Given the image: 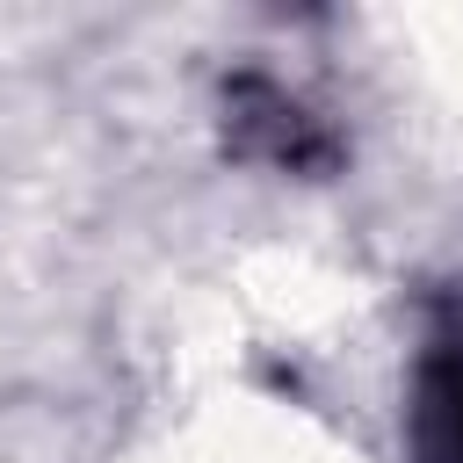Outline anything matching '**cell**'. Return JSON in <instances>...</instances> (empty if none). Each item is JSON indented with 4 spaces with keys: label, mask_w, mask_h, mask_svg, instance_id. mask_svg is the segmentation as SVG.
Listing matches in <instances>:
<instances>
[{
    "label": "cell",
    "mask_w": 463,
    "mask_h": 463,
    "mask_svg": "<svg viewBox=\"0 0 463 463\" xmlns=\"http://www.w3.org/2000/svg\"><path fill=\"white\" fill-rule=\"evenodd\" d=\"M405 441L420 463H463V297L441 304V318L412 362Z\"/></svg>",
    "instance_id": "6da1fadb"
},
{
    "label": "cell",
    "mask_w": 463,
    "mask_h": 463,
    "mask_svg": "<svg viewBox=\"0 0 463 463\" xmlns=\"http://www.w3.org/2000/svg\"><path fill=\"white\" fill-rule=\"evenodd\" d=\"M224 137L239 159H268V166H333V137L318 130V116H304V101H289L268 80H239L224 94Z\"/></svg>",
    "instance_id": "7a4b0ae2"
}]
</instances>
